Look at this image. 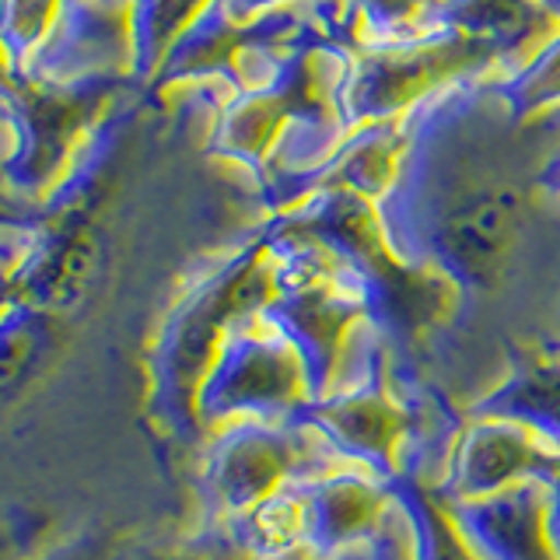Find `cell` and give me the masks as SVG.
<instances>
[{"label":"cell","mask_w":560,"mask_h":560,"mask_svg":"<svg viewBox=\"0 0 560 560\" xmlns=\"http://www.w3.org/2000/svg\"><path fill=\"white\" fill-rule=\"evenodd\" d=\"M364 560H413L410 553V525L407 515L399 512V518H385L378 536L364 547Z\"/></svg>","instance_id":"obj_20"},{"label":"cell","mask_w":560,"mask_h":560,"mask_svg":"<svg viewBox=\"0 0 560 560\" xmlns=\"http://www.w3.org/2000/svg\"><path fill=\"white\" fill-rule=\"evenodd\" d=\"M302 424L284 420H242L228 428L207 455V490L228 515H245L267 498L280 494L291 483L312 480L305 477L308 442Z\"/></svg>","instance_id":"obj_5"},{"label":"cell","mask_w":560,"mask_h":560,"mask_svg":"<svg viewBox=\"0 0 560 560\" xmlns=\"http://www.w3.org/2000/svg\"><path fill=\"white\" fill-rule=\"evenodd\" d=\"M280 560H319V557H312V553H305V550H298V553L280 557ZM332 560H364V547H361V550H350V553H340V557H332Z\"/></svg>","instance_id":"obj_24"},{"label":"cell","mask_w":560,"mask_h":560,"mask_svg":"<svg viewBox=\"0 0 560 560\" xmlns=\"http://www.w3.org/2000/svg\"><path fill=\"white\" fill-rule=\"evenodd\" d=\"M448 515L480 560H560L550 529V487L529 480L480 501H448Z\"/></svg>","instance_id":"obj_10"},{"label":"cell","mask_w":560,"mask_h":560,"mask_svg":"<svg viewBox=\"0 0 560 560\" xmlns=\"http://www.w3.org/2000/svg\"><path fill=\"white\" fill-rule=\"evenodd\" d=\"M434 28L480 46L490 57H504L533 46L536 35H553V14L536 0H445L434 14Z\"/></svg>","instance_id":"obj_12"},{"label":"cell","mask_w":560,"mask_h":560,"mask_svg":"<svg viewBox=\"0 0 560 560\" xmlns=\"http://www.w3.org/2000/svg\"><path fill=\"white\" fill-rule=\"evenodd\" d=\"M308 399L305 364L284 332H277L270 323L267 329L238 323L224 337L214 364L207 368L192 399V413L203 424H221L232 417L280 424V420H294Z\"/></svg>","instance_id":"obj_2"},{"label":"cell","mask_w":560,"mask_h":560,"mask_svg":"<svg viewBox=\"0 0 560 560\" xmlns=\"http://www.w3.org/2000/svg\"><path fill=\"white\" fill-rule=\"evenodd\" d=\"M350 4L382 43H407L434 32V14L445 0H350Z\"/></svg>","instance_id":"obj_17"},{"label":"cell","mask_w":560,"mask_h":560,"mask_svg":"<svg viewBox=\"0 0 560 560\" xmlns=\"http://www.w3.org/2000/svg\"><path fill=\"white\" fill-rule=\"evenodd\" d=\"M277 284L280 277H273L262 262V249H253L175 315L162 347V389L172 407H192L224 337L249 319L253 308H267Z\"/></svg>","instance_id":"obj_4"},{"label":"cell","mask_w":560,"mask_h":560,"mask_svg":"<svg viewBox=\"0 0 560 560\" xmlns=\"http://www.w3.org/2000/svg\"><path fill=\"white\" fill-rule=\"evenodd\" d=\"M378 218L402 259L463 291H494L515 253L522 192L508 183L431 189L424 203L385 192Z\"/></svg>","instance_id":"obj_1"},{"label":"cell","mask_w":560,"mask_h":560,"mask_svg":"<svg viewBox=\"0 0 560 560\" xmlns=\"http://www.w3.org/2000/svg\"><path fill=\"white\" fill-rule=\"evenodd\" d=\"M550 512H547V529H550V542H553V550L560 557V466L557 472L550 477Z\"/></svg>","instance_id":"obj_23"},{"label":"cell","mask_w":560,"mask_h":560,"mask_svg":"<svg viewBox=\"0 0 560 560\" xmlns=\"http://www.w3.org/2000/svg\"><path fill=\"white\" fill-rule=\"evenodd\" d=\"M389 487H393L396 508L407 515V525H410L413 560H480L463 539L459 525L452 522L442 490H431L417 477H407V472L393 477Z\"/></svg>","instance_id":"obj_14"},{"label":"cell","mask_w":560,"mask_h":560,"mask_svg":"<svg viewBox=\"0 0 560 560\" xmlns=\"http://www.w3.org/2000/svg\"><path fill=\"white\" fill-rule=\"evenodd\" d=\"M259 315L291 340L305 364L312 399H323L332 393V382H337V368L350 340V329H354L361 315H372V308H368V298L358 284L340 288L329 277L302 273L280 280Z\"/></svg>","instance_id":"obj_6"},{"label":"cell","mask_w":560,"mask_h":560,"mask_svg":"<svg viewBox=\"0 0 560 560\" xmlns=\"http://www.w3.org/2000/svg\"><path fill=\"white\" fill-rule=\"evenodd\" d=\"M102 253H105L102 235L84 224L60 238H49L25 267V277L14 280L11 302L39 308L52 315V319L74 312L98 280Z\"/></svg>","instance_id":"obj_11"},{"label":"cell","mask_w":560,"mask_h":560,"mask_svg":"<svg viewBox=\"0 0 560 560\" xmlns=\"http://www.w3.org/2000/svg\"><path fill=\"white\" fill-rule=\"evenodd\" d=\"M46 560H119V557L109 553V547H105L102 539H74L70 547H60Z\"/></svg>","instance_id":"obj_22"},{"label":"cell","mask_w":560,"mask_h":560,"mask_svg":"<svg viewBox=\"0 0 560 560\" xmlns=\"http://www.w3.org/2000/svg\"><path fill=\"white\" fill-rule=\"evenodd\" d=\"M214 0H133L130 4V52L137 74L165 67L175 43Z\"/></svg>","instance_id":"obj_15"},{"label":"cell","mask_w":560,"mask_h":560,"mask_svg":"<svg viewBox=\"0 0 560 560\" xmlns=\"http://www.w3.org/2000/svg\"><path fill=\"white\" fill-rule=\"evenodd\" d=\"M305 512V553L332 560L368 547L393 515V487L375 472H326L298 483Z\"/></svg>","instance_id":"obj_9"},{"label":"cell","mask_w":560,"mask_h":560,"mask_svg":"<svg viewBox=\"0 0 560 560\" xmlns=\"http://www.w3.org/2000/svg\"><path fill=\"white\" fill-rule=\"evenodd\" d=\"M477 420H508L560 452V364L533 361L472 407Z\"/></svg>","instance_id":"obj_13"},{"label":"cell","mask_w":560,"mask_h":560,"mask_svg":"<svg viewBox=\"0 0 560 560\" xmlns=\"http://www.w3.org/2000/svg\"><path fill=\"white\" fill-rule=\"evenodd\" d=\"M119 560H256V557L242 547L232 529H221V533H207V536H197V539H186V542H179V547L140 550V553H127Z\"/></svg>","instance_id":"obj_19"},{"label":"cell","mask_w":560,"mask_h":560,"mask_svg":"<svg viewBox=\"0 0 560 560\" xmlns=\"http://www.w3.org/2000/svg\"><path fill=\"white\" fill-rule=\"evenodd\" d=\"M294 424L319 434L343 459H354L375 477L393 480L399 477L396 452L413 428V413L382 385H361L354 393H329L323 399H308L298 410Z\"/></svg>","instance_id":"obj_7"},{"label":"cell","mask_w":560,"mask_h":560,"mask_svg":"<svg viewBox=\"0 0 560 560\" xmlns=\"http://www.w3.org/2000/svg\"><path fill=\"white\" fill-rule=\"evenodd\" d=\"M487 63H494L490 52L445 28H434L407 43H378L350 63V78L343 88V122L350 127L372 122L375 127V122L413 109L434 88L477 74Z\"/></svg>","instance_id":"obj_3"},{"label":"cell","mask_w":560,"mask_h":560,"mask_svg":"<svg viewBox=\"0 0 560 560\" xmlns=\"http://www.w3.org/2000/svg\"><path fill=\"white\" fill-rule=\"evenodd\" d=\"M504 98L515 113H533L550 102H560V28L547 35L536 57L508 81Z\"/></svg>","instance_id":"obj_18"},{"label":"cell","mask_w":560,"mask_h":560,"mask_svg":"<svg viewBox=\"0 0 560 560\" xmlns=\"http://www.w3.org/2000/svg\"><path fill=\"white\" fill-rule=\"evenodd\" d=\"M218 4L232 14V18H238V22H245V18H259V14H270L273 8H280L284 0H218ZM315 4H326L329 11L337 8V0H315Z\"/></svg>","instance_id":"obj_21"},{"label":"cell","mask_w":560,"mask_h":560,"mask_svg":"<svg viewBox=\"0 0 560 560\" xmlns=\"http://www.w3.org/2000/svg\"><path fill=\"white\" fill-rule=\"evenodd\" d=\"M49 343L52 315L28 305H11L4 319V337H0V385H4L8 396L18 389V382L43 364Z\"/></svg>","instance_id":"obj_16"},{"label":"cell","mask_w":560,"mask_h":560,"mask_svg":"<svg viewBox=\"0 0 560 560\" xmlns=\"http://www.w3.org/2000/svg\"><path fill=\"white\" fill-rule=\"evenodd\" d=\"M560 452L542 445L533 431L508 420H477L452 448L442 494L448 501H480L518 483H550Z\"/></svg>","instance_id":"obj_8"}]
</instances>
